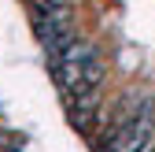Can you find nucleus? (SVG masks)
<instances>
[{
    "label": "nucleus",
    "instance_id": "nucleus-1",
    "mask_svg": "<svg viewBox=\"0 0 155 152\" xmlns=\"http://www.w3.org/2000/svg\"><path fill=\"white\" fill-rule=\"evenodd\" d=\"M48 71H52V78L59 82L67 104L70 100H96V89H100V82H104V60H100V52H96L89 41H81V37H78L67 52L52 56Z\"/></svg>",
    "mask_w": 155,
    "mask_h": 152
},
{
    "label": "nucleus",
    "instance_id": "nucleus-2",
    "mask_svg": "<svg viewBox=\"0 0 155 152\" xmlns=\"http://www.w3.org/2000/svg\"><path fill=\"white\" fill-rule=\"evenodd\" d=\"M8 152H22V148H18V145H11V148H8Z\"/></svg>",
    "mask_w": 155,
    "mask_h": 152
}]
</instances>
